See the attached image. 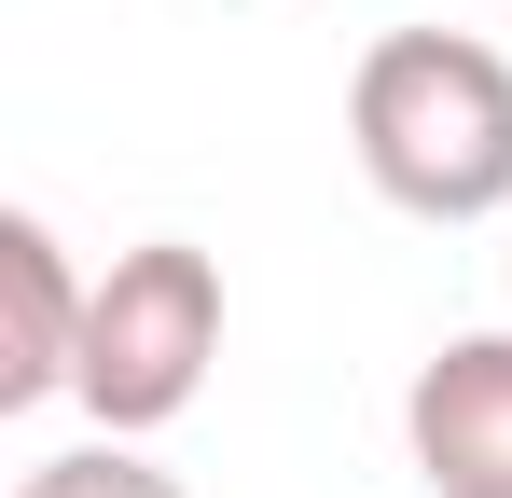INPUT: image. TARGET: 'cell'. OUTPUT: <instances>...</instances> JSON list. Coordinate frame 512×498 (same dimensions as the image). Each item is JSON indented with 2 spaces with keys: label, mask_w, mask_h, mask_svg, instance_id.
Instances as JSON below:
<instances>
[{
  "label": "cell",
  "mask_w": 512,
  "mask_h": 498,
  "mask_svg": "<svg viewBox=\"0 0 512 498\" xmlns=\"http://www.w3.org/2000/svg\"><path fill=\"white\" fill-rule=\"evenodd\" d=\"M346 153L402 222L512 208V56L485 28H388L346 70Z\"/></svg>",
  "instance_id": "6da1fadb"
},
{
  "label": "cell",
  "mask_w": 512,
  "mask_h": 498,
  "mask_svg": "<svg viewBox=\"0 0 512 498\" xmlns=\"http://www.w3.org/2000/svg\"><path fill=\"white\" fill-rule=\"evenodd\" d=\"M14 498H180V471H153L139 443H111V429H97V443H70V457H28Z\"/></svg>",
  "instance_id": "5b68a950"
},
{
  "label": "cell",
  "mask_w": 512,
  "mask_h": 498,
  "mask_svg": "<svg viewBox=\"0 0 512 498\" xmlns=\"http://www.w3.org/2000/svg\"><path fill=\"white\" fill-rule=\"evenodd\" d=\"M208 360H222V263L194 236L111 249V277H97V305H84V374H70V402H84L111 443H153L167 415H194Z\"/></svg>",
  "instance_id": "7a4b0ae2"
},
{
  "label": "cell",
  "mask_w": 512,
  "mask_h": 498,
  "mask_svg": "<svg viewBox=\"0 0 512 498\" xmlns=\"http://www.w3.org/2000/svg\"><path fill=\"white\" fill-rule=\"evenodd\" d=\"M84 305H97V277H70V236H56L42 208H0V415L70 402Z\"/></svg>",
  "instance_id": "277c9868"
},
{
  "label": "cell",
  "mask_w": 512,
  "mask_h": 498,
  "mask_svg": "<svg viewBox=\"0 0 512 498\" xmlns=\"http://www.w3.org/2000/svg\"><path fill=\"white\" fill-rule=\"evenodd\" d=\"M402 443H416L429 498H512V332L429 346L402 388Z\"/></svg>",
  "instance_id": "3957f363"
}]
</instances>
